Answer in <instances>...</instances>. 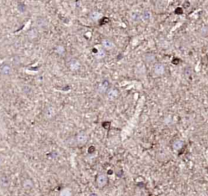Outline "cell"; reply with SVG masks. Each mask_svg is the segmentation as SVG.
Masks as SVG:
<instances>
[{
    "label": "cell",
    "instance_id": "obj_1",
    "mask_svg": "<svg viewBox=\"0 0 208 196\" xmlns=\"http://www.w3.org/2000/svg\"><path fill=\"white\" fill-rule=\"evenodd\" d=\"M107 176L104 173H100L98 174L97 177V179H96V183H97V186H98V188H103L104 186H106L107 184Z\"/></svg>",
    "mask_w": 208,
    "mask_h": 196
},
{
    "label": "cell",
    "instance_id": "obj_2",
    "mask_svg": "<svg viewBox=\"0 0 208 196\" xmlns=\"http://www.w3.org/2000/svg\"><path fill=\"white\" fill-rule=\"evenodd\" d=\"M76 140L77 143L80 145H84V144H86V142L88 141V135L85 132H80L78 133L77 137H76Z\"/></svg>",
    "mask_w": 208,
    "mask_h": 196
},
{
    "label": "cell",
    "instance_id": "obj_3",
    "mask_svg": "<svg viewBox=\"0 0 208 196\" xmlns=\"http://www.w3.org/2000/svg\"><path fill=\"white\" fill-rule=\"evenodd\" d=\"M119 96V92L116 88H110L107 91V97L110 101H113L116 99Z\"/></svg>",
    "mask_w": 208,
    "mask_h": 196
},
{
    "label": "cell",
    "instance_id": "obj_4",
    "mask_svg": "<svg viewBox=\"0 0 208 196\" xmlns=\"http://www.w3.org/2000/svg\"><path fill=\"white\" fill-rule=\"evenodd\" d=\"M102 45H103V47L104 49H107V50H111L115 48V43L110 39H103L102 41Z\"/></svg>",
    "mask_w": 208,
    "mask_h": 196
},
{
    "label": "cell",
    "instance_id": "obj_5",
    "mask_svg": "<svg viewBox=\"0 0 208 196\" xmlns=\"http://www.w3.org/2000/svg\"><path fill=\"white\" fill-rule=\"evenodd\" d=\"M154 72L158 75H162L165 72V67L162 65V63H156L155 65L154 66Z\"/></svg>",
    "mask_w": 208,
    "mask_h": 196
},
{
    "label": "cell",
    "instance_id": "obj_6",
    "mask_svg": "<svg viewBox=\"0 0 208 196\" xmlns=\"http://www.w3.org/2000/svg\"><path fill=\"white\" fill-rule=\"evenodd\" d=\"M12 72V67L8 64H3L0 67V73L3 75H9Z\"/></svg>",
    "mask_w": 208,
    "mask_h": 196
},
{
    "label": "cell",
    "instance_id": "obj_7",
    "mask_svg": "<svg viewBox=\"0 0 208 196\" xmlns=\"http://www.w3.org/2000/svg\"><path fill=\"white\" fill-rule=\"evenodd\" d=\"M81 67V63L78 61L77 59H72L70 60L69 62V68L71 69L72 71H77Z\"/></svg>",
    "mask_w": 208,
    "mask_h": 196
},
{
    "label": "cell",
    "instance_id": "obj_8",
    "mask_svg": "<svg viewBox=\"0 0 208 196\" xmlns=\"http://www.w3.org/2000/svg\"><path fill=\"white\" fill-rule=\"evenodd\" d=\"M108 86H109V83L107 80H104V81L102 82L101 84L99 85V87H98L99 92H102V93L106 92L108 90Z\"/></svg>",
    "mask_w": 208,
    "mask_h": 196
},
{
    "label": "cell",
    "instance_id": "obj_9",
    "mask_svg": "<svg viewBox=\"0 0 208 196\" xmlns=\"http://www.w3.org/2000/svg\"><path fill=\"white\" fill-rule=\"evenodd\" d=\"M10 184V180L8 178V177H6V175H3L0 177V185L3 187H7Z\"/></svg>",
    "mask_w": 208,
    "mask_h": 196
},
{
    "label": "cell",
    "instance_id": "obj_10",
    "mask_svg": "<svg viewBox=\"0 0 208 196\" xmlns=\"http://www.w3.org/2000/svg\"><path fill=\"white\" fill-rule=\"evenodd\" d=\"M36 24L41 29H45L46 27L47 26V22H46V20L44 18H38Z\"/></svg>",
    "mask_w": 208,
    "mask_h": 196
},
{
    "label": "cell",
    "instance_id": "obj_11",
    "mask_svg": "<svg viewBox=\"0 0 208 196\" xmlns=\"http://www.w3.org/2000/svg\"><path fill=\"white\" fill-rule=\"evenodd\" d=\"M183 146H184V143H183V141L181 140L175 141V142L173 143V144H172V147H173L174 150L176 151H178L180 150V149H181Z\"/></svg>",
    "mask_w": 208,
    "mask_h": 196
},
{
    "label": "cell",
    "instance_id": "obj_12",
    "mask_svg": "<svg viewBox=\"0 0 208 196\" xmlns=\"http://www.w3.org/2000/svg\"><path fill=\"white\" fill-rule=\"evenodd\" d=\"M46 118H51V117L54 116L55 114V110H54V108L53 107H48V108L46 109Z\"/></svg>",
    "mask_w": 208,
    "mask_h": 196
},
{
    "label": "cell",
    "instance_id": "obj_13",
    "mask_svg": "<svg viewBox=\"0 0 208 196\" xmlns=\"http://www.w3.org/2000/svg\"><path fill=\"white\" fill-rule=\"evenodd\" d=\"M102 17V14L99 13L98 11H93L90 14V18L93 20H98Z\"/></svg>",
    "mask_w": 208,
    "mask_h": 196
},
{
    "label": "cell",
    "instance_id": "obj_14",
    "mask_svg": "<svg viewBox=\"0 0 208 196\" xmlns=\"http://www.w3.org/2000/svg\"><path fill=\"white\" fill-rule=\"evenodd\" d=\"M59 196H72L71 190L68 189V188L62 190L61 192L59 194Z\"/></svg>",
    "mask_w": 208,
    "mask_h": 196
},
{
    "label": "cell",
    "instance_id": "obj_15",
    "mask_svg": "<svg viewBox=\"0 0 208 196\" xmlns=\"http://www.w3.org/2000/svg\"><path fill=\"white\" fill-rule=\"evenodd\" d=\"M105 55H106V53H105V51H104L103 49H98V53H96V54H95L96 58L98 59H103V58H104V57H105Z\"/></svg>",
    "mask_w": 208,
    "mask_h": 196
},
{
    "label": "cell",
    "instance_id": "obj_16",
    "mask_svg": "<svg viewBox=\"0 0 208 196\" xmlns=\"http://www.w3.org/2000/svg\"><path fill=\"white\" fill-rule=\"evenodd\" d=\"M24 187L25 189H31L32 187V182L30 180H25L24 182Z\"/></svg>",
    "mask_w": 208,
    "mask_h": 196
},
{
    "label": "cell",
    "instance_id": "obj_17",
    "mask_svg": "<svg viewBox=\"0 0 208 196\" xmlns=\"http://www.w3.org/2000/svg\"><path fill=\"white\" fill-rule=\"evenodd\" d=\"M142 17V19L144 20H148L150 18V13L148 11H145L143 12Z\"/></svg>",
    "mask_w": 208,
    "mask_h": 196
}]
</instances>
